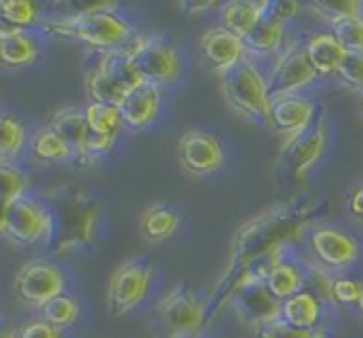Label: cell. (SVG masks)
<instances>
[{
	"mask_svg": "<svg viewBox=\"0 0 363 338\" xmlns=\"http://www.w3.org/2000/svg\"><path fill=\"white\" fill-rule=\"evenodd\" d=\"M46 32L79 40L94 48H117L132 36V28L111 9H90L63 19L48 21Z\"/></svg>",
	"mask_w": 363,
	"mask_h": 338,
	"instance_id": "6da1fadb",
	"label": "cell"
},
{
	"mask_svg": "<svg viewBox=\"0 0 363 338\" xmlns=\"http://www.w3.org/2000/svg\"><path fill=\"white\" fill-rule=\"evenodd\" d=\"M145 84V79L132 65L125 50H111L86 79V90L92 103L121 107L125 98Z\"/></svg>",
	"mask_w": 363,
	"mask_h": 338,
	"instance_id": "7a4b0ae2",
	"label": "cell"
},
{
	"mask_svg": "<svg viewBox=\"0 0 363 338\" xmlns=\"http://www.w3.org/2000/svg\"><path fill=\"white\" fill-rule=\"evenodd\" d=\"M221 94L234 111L251 119H269L272 103L267 81L249 61H240L230 72L219 75Z\"/></svg>",
	"mask_w": 363,
	"mask_h": 338,
	"instance_id": "3957f363",
	"label": "cell"
},
{
	"mask_svg": "<svg viewBox=\"0 0 363 338\" xmlns=\"http://www.w3.org/2000/svg\"><path fill=\"white\" fill-rule=\"evenodd\" d=\"M132 65L148 84L172 81L180 75L176 50L161 38H138L125 48Z\"/></svg>",
	"mask_w": 363,
	"mask_h": 338,
	"instance_id": "277c9868",
	"label": "cell"
},
{
	"mask_svg": "<svg viewBox=\"0 0 363 338\" xmlns=\"http://www.w3.org/2000/svg\"><path fill=\"white\" fill-rule=\"evenodd\" d=\"M65 278L63 271L55 263L36 261L26 263L19 267V271L13 278V291L17 299L32 305V307H44L48 300L63 295Z\"/></svg>",
	"mask_w": 363,
	"mask_h": 338,
	"instance_id": "5b68a950",
	"label": "cell"
},
{
	"mask_svg": "<svg viewBox=\"0 0 363 338\" xmlns=\"http://www.w3.org/2000/svg\"><path fill=\"white\" fill-rule=\"evenodd\" d=\"M0 227L9 240L23 244V247H32L48 236L50 218L42 205L23 196L2 211Z\"/></svg>",
	"mask_w": 363,
	"mask_h": 338,
	"instance_id": "8992f818",
	"label": "cell"
},
{
	"mask_svg": "<svg viewBox=\"0 0 363 338\" xmlns=\"http://www.w3.org/2000/svg\"><path fill=\"white\" fill-rule=\"evenodd\" d=\"M150 284V265L146 259H130L121 263L109 280V309L113 315H123L132 311L145 299Z\"/></svg>",
	"mask_w": 363,
	"mask_h": 338,
	"instance_id": "52a82bcc",
	"label": "cell"
},
{
	"mask_svg": "<svg viewBox=\"0 0 363 338\" xmlns=\"http://www.w3.org/2000/svg\"><path fill=\"white\" fill-rule=\"evenodd\" d=\"M318 77V72L313 69L309 57L305 50L292 46L286 52L280 55L276 61L272 75L267 79V92H269V103L294 96L301 88L309 86Z\"/></svg>",
	"mask_w": 363,
	"mask_h": 338,
	"instance_id": "ba28073f",
	"label": "cell"
},
{
	"mask_svg": "<svg viewBox=\"0 0 363 338\" xmlns=\"http://www.w3.org/2000/svg\"><path fill=\"white\" fill-rule=\"evenodd\" d=\"M157 311L165 328L178 338L194 337L205 322V307L184 288H172L159 300Z\"/></svg>",
	"mask_w": 363,
	"mask_h": 338,
	"instance_id": "9c48e42d",
	"label": "cell"
},
{
	"mask_svg": "<svg viewBox=\"0 0 363 338\" xmlns=\"http://www.w3.org/2000/svg\"><path fill=\"white\" fill-rule=\"evenodd\" d=\"M178 159L186 171L207 176L221 167L223 149L216 136L201 130H188L178 140Z\"/></svg>",
	"mask_w": 363,
	"mask_h": 338,
	"instance_id": "30bf717a",
	"label": "cell"
},
{
	"mask_svg": "<svg viewBox=\"0 0 363 338\" xmlns=\"http://www.w3.org/2000/svg\"><path fill=\"white\" fill-rule=\"evenodd\" d=\"M311 249L315 259L326 269H345L357 261L359 244L345 232L334 227H318L311 234Z\"/></svg>",
	"mask_w": 363,
	"mask_h": 338,
	"instance_id": "8fae6325",
	"label": "cell"
},
{
	"mask_svg": "<svg viewBox=\"0 0 363 338\" xmlns=\"http://www.w3.org/2000/svg\"><path fill=\"white\" fill-rule=\"evenodd\" d=\"M313 115H315V105L309 98L294 94V96H286V98L272 103L269 121L278 128V132L286 136L289 145H292L311 128Z\"/></svg>",
	"mask_w": 363,
	"mask_h": 338,
	"instance_id": "7c38bea8",
	"label": "cell"
},
{
	"mask_svg": "<svg viewBox=\"0 0 363 338\" xmlns=\"http://www.w3.org/2000/svg\"><path fill=\"white\" fill-rule=\"evenodd\" d=\"M245 40L230 32L228 28H211L201 38V52L216 67L219 75L245 61Z\"/></svg>",
	"mask_w": 363,
	"mask_h": 338,
	"instance_id": "4fadbf2b",
	"label": "cell"
},
{
	"mask_svg": "<svg viewBox=\"0 0 363 338\" xmlns=\"http://www.w3.org/2000/svg\"><path fill=\"white\" fill-rule=\"evenodd\" d=\"M159 109H161V90L157 84H148V81H145L140 88H136L119 107L123 125L132 130L148 128L157 119Z\"/></svg>",
	"mask_w": 363,
	"mask_h": 338,
	"instance_id": "5bb4252c",
	"label": "cell"
},
{
	"mask_svg": "<svg viewBox=\"0 0 363 338\" xmlns=\"http://www.w3.org/2000/svg\"><path fill=\"white\" fill-rule=\"evenodd\" d=\"M238 311L253 326H267L276 320H282V303L274 299L269 291L261 284H249L238 295Z\"/></svg>",
	"mask_w": 363,
	"mask_h": 338,
	"instance_id": "9a60e30c",
	"label": "cell"
},
{
	"mask_svg": "<svg viewBox=\"0 0 363 338\" xmlns=\"http://www.w3.org/2000/svg\"><path fill=\"white\" fill-rule=\"evenodd\" d=\"M269 2H257V0H230L221 4V19L223 28L234 32L242 40L253 32L255 28L265 19L269 13Z\"/></svg>",
	"mask_w": 363,
	"mask_h": 338,
	"instance_id": "2e32d148",
	"label": "cell"
},
{
	"mask_svg": "<svg viewBox=\"0 0 363 338\" xmlns=\"http://www.w3.org/2000/svg\"><path fill=\"white\" fill-rule=\"evenodd\" d=\"M50 128L63 138V142L69 147L73 157L88 159L86 157V136H88V123L84 111L75 107H65L57 111L50 119Z\"/></svg>",
	"mask_w": 363,
	"mask_h": 338,
	"instance_id": "e0dca14e",
	"label": "cell"
},
{
	"mask_svg": "<svg viewBox=\"0 0 363 338\" xmlns=\"http://www.w3.org/2000/svg\"><path fill=\"white\" fill-rule=\"evenodd\" d=\"M324 147H326V123L324 119H320L313 128H309L301 138L292 142L291 163L296 178L305 176V171L322 157Z\"/></svg>",
	"mask_w": 363,
	"mask_h": 338,
	"instance_id": "ac0fdd59",
	"label": "cell"
},
{
	"mask_svg": "<svg viewBox=\"0 0 363 338\" xmlns=\"http://www.w3.org/2000/svg\"><path fill=\"white\" fill-rule=\"evenodd\" d=\"M305 52L318 75L338 74L340 65L349 55L332 34H318L311 38L305 46Z\"/></svg>",
	"mask_w": 363,
	"mask_h": 338,
	"instance_id": "d6986e66",
	"label": "cell"
},
{
	"mask_svg": "<svg viewBox=\"0 0 363 338\" xmlns=\"http://www.w3.org/2000/svg\"><path fill=\"white\" fill-rule=\"evenodd\" d=\"M0 59L6 67L32 65L38 59V46L34 38L19 28H4L0 32Z\"/></svg>",
	"mask_w": 363,
	"mask_h": 338,
	"instance_id": "ffe728a7",
	"label": "cell"
},
{
	"mask_svg": "<svg viewBox=\"0 0 363 338\" xmlns=\"http://www.w3.org/2000/svg\"><path fill=\"white\" fill-rule=\"evenodd\" d=\"M320 315H322L320 300L311 293H298L282 303V320L294 328L315 330Z\"/></svg>",
	"mask_w": 363,
	"mask_h": 338,
	"instance_id": "44dd1931",
	"label": "cell"
},
{
	"mask_svg": "<svg viewBox=\"0 0 363 338\" xmlns=\"http://www.w3.org/2000/svg\"><path fill=\"white\" fill-rule=\"evenodd\" d=\"M303 274L294 263H274L265 276V288L278 300H286L301 293Z\"/></svg>",
	"mask_w": 363,
	"mask_h": 338,
	"instance_id": "7402d4cb",
	"label": "cell"
},
{
	"mask_svg": "<svg viewBox=\"0 0 363 338\" xmlns=\"http://www.w3.org/2000/svg\"><path fill=\"white\" fill-rule=\"evenodd\" d=\"M180 225V218L174 209L163 207V205H152L148 207L140 220V227L146 240L150 242H161L169 238Z\"/></svg>",
	"mask_w": 363,
	"mask_h": 338,
	"instance_id": "603a6c76",
	"label": "cell"
},
{
	"mask_svg": "<svg viewBox=\"0 0 363 338\" xmlns=\"http://www.w3.org/2000/svg\"><path fill=\"white\" fill-rule=\"evenodd\" d=\"M282 36H284V21L269 11L265 15V19L255 28L249 36L245 38V46L255 50V52L267 55L280 46Z\"/></svg>",
	"mask_w": 363,
	"mask_h": 338,
	"instance_id": "cb8c5ba5",
	"label": "cell"
},
{
	"mask_svg": "<svg viewBox=\"0 0 363 338\" xmlns=\"http://www.w3.org/2000/svg\"><path fill=\"white\" fill-rule=\"evenodd\" d=\"M86 123H88V132L99 134V136H111L115 138L119 128L123 125L121 111L117 107L111 105H101V103H90L86 109Z\"/></svg>",
	"mask_w": 363,
	"mask_h": 338,
	"instance_id": "d4e9b609",
	"label": "cell"
},
{
	"mask_svg": "<svg viewBox=\"0 0 363 338\" xmlns=\"http://www.w3.org/2000/svg\"><path fill=\"white\" fill-rule=\"evenodd\" d=\"M30 149H32V154L40 161H63V159L73 157L69 147L63 142V138L50 125L38 130L32 136Z\"/></svg>",
	"mask_w": 363,
	"mask_h": 338,
	"instance_id": "484cf974",
	"label": "cell"
},
{
	"mask_svg": "<svg viewBox=\"0 0 363 338\" xmlns=\"http://www.w3.org/2000/svg\"><path fill=\"white\" fill-rule=\"evenodd\" d=\"M332 23V36L349 55H363V13L338 17Z\"/></svg>",
	"mask_w": 363,
	"mask_h": 338,
	"instance_id": "4316f807",
	"label": "cell"
},
{
	"mask_svg": "<svg viewBox=\"0 0 363 338\" xmlns=\"http://www.w3.org/2000/svg\"><path fill=\"white\" fill-rule=\"evenodd\" d=\"M26 145V125L13 117V115H4L0 121V157H2V165H9V161H13Z\"/></svg>",
	"mask_w": 363,
	"mask_h": 338,
	"instance_id": "83f0119b",
	"label": "cell"
},
{
	"mask_svg": "<svg viewBox=\"0 0 363 338\" xmlns=\"http://www.w3.org/2000/svg\"><path fill=\"white\" fill-rule=\"evenodd\" d=\"M77 315H79V305H77V300L67 295H59L42 307V320L46 324L55 326L57 330L69 328L77 320Z\"/></svg>",
	"mask_w": 363,
	"mask_h": 338,
	"instance_id": "f1b7e54d",
	"label": "cell"
},
{
	"mask_svg": "<svg viewBox=\"0 0 363 338\" xmlns=\"http://www.w3.org/2000/svg\"><path fill=\"white\" fill-rule=\"evenodd\" d=\"M0 13L6 23L23 30L26 26H32L36 21L38 9L32 0H2Z\"/></svg>",
	"mask_w": 363,
	"mask_h": 338,
	"instance_id": "f546056e",
	"label": "cell"
},
{
	"mask_svg": "<svg viewBox=\"0 0 363 338\" xmlns=\"http://www.w3.org/2000/svg\"><path fill=\"white\" fill-rule=\"evenodd\" d=\"M0 180H2V211H4L13 203L23 198V192L28 188V178L19 169H15L11 165H2Z\"/></svg>",
	"mask_w": 363,
	"mask_h": 338,
	"instance_id": "4dcf8cb0",
	"label": "cell"
},
{
	"mask_svg": "<svg viewBox=\"0 0 363 338\" xmlns=\"http://www.w3.org/2000/svg\"><path fill=\"white\" fill-rule=\"evenodd\" d=\"M338 77L353 90L363 94V55H347L345 63L338 69Z\"/></svg>",
	"mask_w": 363,
	"mask_h": 338,
	"instance_id": "1f68e13d",
	"label": "cell"
},
{
	"mask_svg": "<svg viewBox=\"0 0 363 338\" xmlns=\"http://www.w3.org/2000/svg\"><path fill=\"white\" fill-rule=\"evenodd\" d=\"M320 332L315 330H305V328H294L284 320H276L267 326L261 328V338H318Z\"/></svg>",
	"mask_w": 363,
	"mask_h": 338,
	"instance_id": "d6a6232c",
	"label": "cell"
},
{
	"mask_svg": "<svg viewBox=\"0 0 363 338\" xmlns=\"http://www.w3.org/2000/svg\"><path fill=\"white\" fill-rule=\"evenodd\" d=\"M363 286L357 280H349V278H334V286H332V300L338 305H353L359 303Z\"/></svg>",
	"mask_w": 363,
	"mask_h": 338,
	"instance_id": "836d02e7",
	"label": "cell"
},
{
	"mask_svg": "<svg viewBox=\"0 0 363 338\" xmlns=\"http://www.w3.org/2000/svg\"><path fill=\"white\" fill-rule=\"evenodd\" d=\"M311 274H313L311 278H313V291H315V295H320L322 299L332 300V286H334V280L330 278L326 267L315 265V267L311 269Z\"/></svg>",
	"mask_w": 363,
	"mask_h": 338,
	"instance_id": "e575fe53",
	"label": "cell"
},
{
	"mask_svg": "<svg viewBox=\"0 0 363 338\" xmlns=\"http://www.w3.org/2000/svg\"><path fill=\"white\" fill-rule=\"evenodd\" d=\"M19 338H61V334L55 326L40 320V322H32V324L23 326V330L19 332Z\"/></svg>",
	"mask_w": 363,
	"mask_h": 338,
	"instance_id": "d590c367",
	"label": "cell"
},
{
	"mask_svg": "<svg viewBox=\"0 0 363 338\" xmlns=\"http://www.w3.org/2000/svg\"><path fill=\"white\" fill-rule=\"evenodd\" d=\"M296 9H298V4L296 2H278V4H274V15L276 17H280L282 21H286L289 17L292 15H296Z\"/></svg>",
	"mask_w": 363,
	"mask_h": 338,
	"instance_id": "8d00e7d4",
	"label": "cell"
},
{
	"mask_svg": "<svg viewBox=\"0 0 363 338\" xmlns=\"http://www.w3.org/2000/svg\"><path fill=\"white\" fill-rule=\"evenodd\" d=\"M351 211H353L355 215L363 218V186L357 188V190L353 192V196H351Z\"/></svg>",
	"mask_w": 363,
	"mask_h": 338,
	"instance_id": "74e56055",
	"label": "cell"
},
{
	"mask_svg": "<svg viewBox=\"0 0 363 338\" xmlns=\"http://www.w3.org/2000/svg\"><path fill=\"white\" fill-rule=\"evenodd\" d=\"M2 338H19V337H17V332H15V330H4Z\"/></svg>",
	"mask_w": 363,
	"mask_h": 338,
	"instance_id": "f35d334b",
	"label": "cell"
},
{
	"mask_svg": "<svg viewBox=\"0 0 363 338\" xmlns=\"http://www.w3.org/2000/svg\"><path fill=\"white\" fill-rule=\"evenodd\" d=\"M357 307H359V311L363 313V293H362V297H359V303H357Z\"/></svg>",
	"mask_w": 363,
	"mask_h": 338,
	"instance_id": "ab89813d",
	"label": "cell"
},
{
	"mask_svg": "<svg viewBox=\"0 0 363 338\" xmlns=\"http://www.w3.org/2000/svg\"><path fill=\"white\" fill-rule=\"evenodd\" d=\"M318 338H330V337H326V334H322V332H320V337Z\"/></svg>",
	"mask_w": 363,
	"mask_h": 338,
	"instance_id": "60d3db41",
	"label": "cell"
},
{
	"mask_svg": "<svg viewBox=\"0 0 363 338\" xmlns=\"http://www.w3.org/2000/svg\"><path fill=\"white\" fill-rule=\"evenodd\" d=\"M362 109H363V96H362Z\"/></svg>",
	"mask_w": 363,
	"mask_h": 338,
	"instance_id": "b9f144b4",
	"label": "cell"
}]
</instances>
